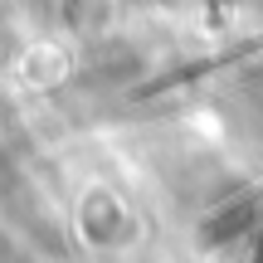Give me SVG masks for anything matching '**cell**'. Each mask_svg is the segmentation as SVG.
<instances>
[{
  "mask_svg": "<svg viewBox=\"0 0 263 263\" xmlns=\"http://www.w3.org/2000/svg\"><path fill=\"white\" fill-rule=\"evenodd\" d=\"M5 156H10V117L0 112V161H5Z\"/></svg>",
  "mask_w": 263,
  "mask_h": 263,
  "instance_id": "obj_3",
  "label": "cell"
},
{
  "mask_svg": "<svg viewBox=\"0 0 263 263\" xmlns=\"http://www.w3.org/2000/svg\"><path fill=\"white\" fill-rule=\"evenodd\" d=\"M54 10L68 29H93V25H103L107 0H54Z\"/></svg>",
  "mask_w": 263,
  "mask_h": 263,
  "instance_id": "obj_1",
  "label": "cell"
},
{
  "mask_svg": "<svg viewBox=\"0 0 263 263\" xmlns=\"http://www.w3.org/2000/svg\"><path fill=\"white\" fill-rule=\"evenodd\" d=\"M10 54H15V34H10V29H0V68L10 64Z\"/></svg>",
  "mask_w": 263,
  "mask_h": 263,
  "instance_id": "obj_2",
  "label": "cell"
},
{
  "mask_svg": "<svg viewBox=\"0 0 263 263\" xmlns=\"http://www.w3.org/2000/svg\"><path fill=\"white\" fill-rule=\"evenodd\" d=\"M0 254H5V239H0Z\"/></svg>",
  "mask_w": 263,
  "mask_h": 263,
  "instance_id": "obj_4",
  "label": "cell"
}]
</instances>
